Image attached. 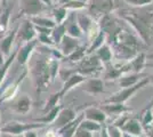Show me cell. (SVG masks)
I'll return each instance as SVG.
<instances>
[{
    "label": "cell",
    "instance_id": "cell-1",
    "mask_svg": "<svg viewBox=\"0 0 153 137\" xmlns=\"http://www.w3.org/2000/svg\"><path fill=\"white\" fill-rule=\"evenodd\" d=\"M113 13L129 25L140 39L146 46L153 44V8L130 7L127 9H117Z\"/></svg>",
    "mask_w": 153,
    "mask_h": 137
},
{
    "label": "cell",
    "instance_id": "cell-2",
    "mask_svg": "<svg viewBox=\"0 0 153 137\" xmlns=\"http://www.w3.org/2000/svg\"><path fill=\"white\" fill-rule=\"evenodd\" d=\"M49 52H44L42 48H39L38 53L34 50L26 64L27 73L31 74L32 81L38 95L47 90L49 84L53 81L49 71Z\"/></svg>",
    "mask_w": 153,
    "mask_h": 137
},
{
    "label": "cell",
    "instance_id": "cell-3",
    "mask_svg": "<svg viewBox=\"0 0 153 137\" xmlns=\"http://www.w3.org/2000/svg\"><path fill=\"white\" fill-rule=\"evenodd\" d=\"M45 124L40 122H21V121H8L1 127V134H7L12 136H23L25 133L30 130H37L45 128Z\"/></svg>",
    "mask_w": 153,
    "mask_h": 137
},
{
    "label": "cell",
    "instance_id": "cell-4",
    "mask_svg": "<svg viewBox=\"0 0 153 137\" xmlns=\"http://www.w3.org/2000/svg\"><path fill=\"white\" fill-rule=\"evenodd\" d=\"M147 84H150V80H149V76L144 77V78L140 80L137 84L130 86V87H126V88H122L120 91L113 94L112 96H110L108 98H106L103 103H125L126 101H128L129 98L134 95L135 93L144 88Z\"/></svg>",
    "mask_w": 153,
    "mask_h": 137
},
{
    "label": "cell",
    "instance_id": "cell-5",
    "mask_svg": "<svg viewBox=\"0 0 153 137\" xmlns=\"http://www.w3.org/2000/svg\"><path fill=\"white\" fill-rule=\"evenodd\" d=\"M47 6L44 5L41 0H19V10L15 19L19 17H26L30 19L33 16L40 15L45 12Z\"/></svg>",
    "mask_w": 153,
    "mask_h": 137
},
{
    "label": "cell",
    "instance_id": "cell-6",
    "mask_svg": "<svg viewBox=\"0 0 153 137\" xmlns=\"http://www.w3.org/2000/svg\"><path fill=\"white\" fill-rule=\"evenodd\" d=\"M103 66L104 65L102 64V62L95 54H89V55H86L79 62V66L76 72L86 77V76H91L96 72H100L103 69Z\"/></svg>",
    "mask_w": 153,
    "mask_h": 137
},
{
    "label": "cell",
    "instance_id": "cell-7",
    "mask_svg": "<svg viewBox=\"0 0 153 137\" xmlns=\"http://www.w3.org/2000/svg\"><path fill=\"white\" fill-rule=\"evenodd\" d=\"M114 5V0H90L89 14L94 19H100L103 15L113 13Z\"/></svg>",
    "mask_w": 153,
    "mask_h": 137
},
{
    "label": "cell",
    "instance_id": "cell-8",
    "mask_svg": "<svg viewBox=\"0 0 153 137\" xmlns=\"http://www.w3.org/2000/svg\"><path fill=\"white\" fill-rule=\"evenodd\" d=\"M36 38H37V31H36L34 24L29 19L23 20V22L17 26L15 41H17L19 45H21V44H24L27 41H31Z\"/></svg>",
    "mask_w": 153,
    "mask_h": 137
},
{
    "label": "cell",
    "instance_id": "cell-9",
    "mask_svg": "<svg viewBox=\"0 0 153 137\" xmlns=\"http://www.w3.org/2000/svg\"><path fill=\"white\" fill-rule=\"evenodd\" d=\"M38 40L36 39L31 40V41H27L24 42L22 45L17 46V54H16V61L19 65L25 66L29 62L30 57L32 56V54L34 53V50L37 49V46H38Z\"/></svg>",
    "mask_w": 153,
    "mask_h": 137
},
{
    "label": "cell",
    "instance_id": "cell-10",
    "mask_svg": "<svg viewBox=\"0 0 153 137\" xmlns=\"http://www.w3.org/2000/svg\"><path fill=\"white\" fill-rule=\"evenodd\" d=\"M27 76V69H24V71L22 72V74L19 76L16 80H14L10 85H8L4 89L1 96H0V104L1 103H5V102H9V101H13L14 98L17 96L19 91V87L22 85V82L24 81L25 77Z\"/></svg>",
    "mask_w": 153,
    "mask_h": 137
},
{
    "label": "cell",
    "instance_id": "cell-11",
    "mask_svg": "<svg viewBox=\"0 0 153 137\" xmlns=\"http://www.w3.org/2000/svg\"><path fill=\"white\" fill-rule=\"evenodd\" d=\"M10 109L19 114H27L32 109V99L29 95H19L13 99Z\"/></svg>",
    "mask_w": 153,
    "mask_h": 137
},
{
    "label": "cell",
    "instance_id": "cell-12",
    "mask_svg": "<svg viewBox=\"0 0 153 137\" xmlns=\"http://www.w3.org/2000/svg\"><path fill=\"white\" fill-rule=\"evenodd\" d=\"M17 26H15L12 31H7L6 34H4V37L0 38V52L5 57H8L13 50V45L15 42L16 32H17Z\"/></svg>",
    "mask_w": 153,
    "mask_h": 137
},
{
    "label": "cell",
    "instance_id": "cell-13",
    "mask_svg": "<svg viewBox=\"0 0 153 137\" xmlns=\"http://www.w3.org/2000/svg\"><path fill=\"white\" fill-rule=\"evenodd\" d=\"M86 80V77L82 76V74H80V73H73V74H71L69 78L66 79V80H64V84H63V87H62V89L61 90H58V94H59V96L63 98L71 89H73L76 86H79L81 85L83 81Z\"/></svg>",
    "mask_w": 153,
    "mask_h": 137
},
{
    "label": "cell",
    "instance_id": "cell-14",
    "mask_svg": "<svg viewBox=\"0 0 153 137\" xmlns=\"http://www.w3.org/2000/svg\"><path fill=\"white\" fill-rule=\"evenodd\" d=\"M57 46L58 49L61 50V53L63 54V56L65 57V56L70 55L72 52H74L76 48L80 46V44H79V39L78 38H73V37H70V36L65 34Z\"/></svg>",
    "mask_w": 153,
    "mask_h": 137
},
{
    "label": "cell",
    "instance_id": "cell-15",
    "mask_svg": "<svg viewBox=\"0 0 153 137\" xmlns=\"http://www.w3.org/2000/svg\"><path fill=\"white\" fill-rule=\"evenodd\" d=\"M83 119H85L83 113L76 116V117L74 118L72 121H70L69 124H66L65 126H63L62 128L57 129L58 135L61 137H73L74 134H76V129H78V127H79V124H80V122L82 121Z\"/></svg>",
    "mask_w": 153,
    "mask_h": 137
},
{
    "label": "cell",
    "instance_id": "cell-16",
    "mask_svg": "<svg viewBox=\"0 0 153 137\" xmlns=\"http://www.w3.org/2000/svg\"><path fill=\"white\" fill-rule=\"evenodd\" d=\"M120 130L122 133H128L130 135L138 137L143 135V127L138 119L136 118H128L126 122L120 127Z\"/></svg>",
    "mask_w": 153,
    "mask_h": 137
},
{
    "label": "cell",
    "instance_id": "cell-17",
    "mask_svg": "<svg viewBox=\"0 0 153 137\" xmlns=\"http://www.w3.org/2000/svg\"><path fill=\"white\" fill-rule=\"evenodd\" d=\"M76 117V114L74 110H72L70 107H66V109L62 107V110L59 111L57 118L55 119V121L53 122V124L55 126L56 129H59V128H62L66 124H69L70 121H72Z\"/></svg>",
    "mask_w": 153,
    "mask_h": 137
},
{
    "label": "cell",
    "instance_id": "cell-18",
    "mask_svg": "<svg viewBox=\"0 0 153 137\" xmlns=\"http://www.w3.org/2000/svg\"><path fill=\"white\" fill-rule=\"evenodd\" d=\"M82 91L88 93L91 95H96V94H101L104 90V82L103 80L97 78L86 79L82 82Z\"/></svg>",
    "mask_w": 153,
    "mask_h": 137
},
{
    "label": "cell",
    "instance_id": "cell-19",
    "mask_svg": "<svg viewBox=\"0 0 153 137\" xmlns=\"http://www.w3.org/2000/svg\"><path fill=\"white\" fill-rule=\"evenodd\" d=\"M83 116H85V119H88V120L95 121L98 124H104L108 118L106 113L103 111L101 107H95V106L87 107L83 111Z\"/></svg>",
    "mask_w": 153,
    "mask_h": 137
},
{
    "label": "cell",
    "instance_id": "cell-20",
    "mask_svg": "<svg viewBox=\"0 0 153 137\" xmlns=\"http://www.w3.org/2000/svg\"><path fill=\"white\" fill-rule=\"evenodd\" d=\"M13 8V4H7L5 8H4V10H2V13L0 14V38L4 34H6L8 29H9V23H10Z\"/></svg>",
    "mask_w": 153,
    "mask_h": 137
},
{
    "label": "cell",
    "instance_id": "cell-21",
    "mask_svg": "<svg viewBox=\"0 0 153 137\" xmlns=\"http://www.w3.org/2000/svg\"><path fill=\"white\" fill-rule=\"evenodd\" d=\"M100 107L106 113V116H120L122 113L129 112L130 109L125 106L123 103H103Z\"/></svg>",
    "mask_w": 153,
    "mask_h": 137
},
{
    "label": "cell",
    "instance_id": "cell-22",
    "mask_svg": "<svg viewBox=\"0 0 153 137\" xmlns=\"http://www.w3.org/2000/svg\"><path fill=\"white\" fill-rule=\"evenodd\" d=\"M146 54L144 52H140L134 59L128 61V63H129L130 69L134 73H140V72H143V69L146 66Z\"/></svg>",
    "mask_w": 153,
    "mask_h": 137
},
{
    "label": "cell",
    "instance_id": "cell-23",
    "mask_svg": "<svg viewBox=\"0 0 153 137\" xmlns=\"http://www.w3.org/2000/svg\"><path fill=\"white\" fill-rule=\"evenodd\" d=\"M62 105H56V106H54L53 109L51 110H48V111L45 112V116H42V117L40 118H36V119H33L36 122H40V124H45L46 126L47 124H51L54 121H55V119L57 118L58 113L59 111L62 110Z\"/></svg>",
    "mask_w": 153,
    "mask_h": 137
},
{
    "label": "cell",
    "instance_id": "cell-24",
    "mask_svg": "<svg viewBox=\"0 0 153 137\" xmlns=\"http://www.w3.org/2000/svg\"><path fill=\"white\" fill-rule=\"evenodd\" d=\"M95 55L100 59V61L102 62L103 65H108L110 63H112V57H113V53L112 49L108 42H105L103 46H101L97 50H96Z\"/></svg>",
    "mask_w": 153,
    "mask_h": 137
},
{
    "label": "cell",
    "instance_id": "cell-25",
    "mask_svg": "<svg viewBox=\"0 0 153 137\" xmlns=\"http://www.w3.org/2000/svg\"><path fill=\"white\" fill-rule=\"evenodd\" d=\"M146 77V74H144L143 72L140 73H131V74H123L119 78V85L122 88H126V87H130V86L137 84L140 80Z\"/></svg>",
    "mask_w": 153,
    "mask_h": 137
},
{
    "label": "cell",
    "instance_id": "cell-26",
    "mask_svg": "<svg viewBox=\"0 0 153 137\" xmlns=\"http://www.w3.org/2000/svg\"><path fill=\"white\" fill-rule=\"evenodd\" d=\"M90 40H91L90 41V46L87 48V55L94 54V52H96L101 46H103L106 42V34H105L104 31H102L100 29V31L96 33Z\"/></svg>",
    "mask_w": 153,
    "mask_h": 137
},
{
    "label": "cell",
    "instance_id": "cell-27",
    "mask_svg": "<svg viewBox=\"0 0 153 137\" xmlns=\"http://www.w3.org/2000/svg\"><path fill=\"white\" fill-rule=\"evenodd\" d=\"M16 54H17V47H16V49H14L13 52L10 53V55H9L8 57H6L4 64L0 67V86L2 85L4 80H5L7 77V73L9 71V69L13 65V62L15 61V59H16Z\"/></svg>",
    "mask_w": 153,
    "mask_h": 137
},
{
    "label": "cell",
    "instance_id": "cell-28",
    "mask_svg": "<svg viewBox=\"0 0 153 137\" xmlns=\"http://www.w3.org/2000/svg\"><path fill=\"white\" fill-rule=\"evenodd\" d=\"M86 55H87V48L85 46H79L74 52H72L70 55L65 56L64 59L66 62H70V63H76V62H80Z\"/></svg>",
    "mask_w": 153,
    "mask_h": 137
},
{
    "label": "cell",
    "instance_id": "cell-29",
    "mask_svg": "<svg viewBox=\"0 0 153 137\" xmlns=\"http://www.w3.org/2000/svg\"><path fill=\"white\" fill-rule=\"evenodd\" d=\"M29 20L31 21L36 26H44V27L53 29L54 26L56 25L55 21L53 20V19H49V17H47V16H41V15H37V16L30 17Z\"/></svg>",
    "mask_w": 153,
    "mask_h": 137
},
{
    "label": "cell",
    "instance_id": "cell-30",
    "mask_svg": "<svg viewBox=\"0 0 153 137\" xmlns=\"http://www.w3.org/2000/svg\"><path fill=\"white\" fill-rule=\"evenodd\" d=\"M51 14H53V20L55 21V23L56 24H61L69 16V10L66 8H64L63 6H56L53 7Z\"/></svg>",
    "mask_w": 153,
    "mask_h": 137
},
{
    "label": "cell",
    "instance_id": "cell-31",
    "mask_svg": "<svg viewBox=\"0 0 153 137\" xmlns=\"http://www.w3.org/2000/svg\"><path fill=\"white\" fill-rule=\"evenodd\" d=\"M65 34H66V26H65V23L63 22L61 24H56V25L53 27L51 36L53 41L55 42V45L57 46Z\"/></svg>",
    "mask_w": 153,
    "mask_h": 137
},
{
    "label": "cell",
    "instance_id": "cell-32",
    "mask_svg": "<svg viewBox=\"0 0 153 137\" xmlns=\"http://www.w3.org/2000/svg\"><path fill=\"white\" fill-rule=\"evenodd\" d=\"M78 128H81V129H85V130H88V131H90V133H95V131L101 130L102 124H98V122L91 121V120H88V119H83L82 121L80 122V124H79Z\"/></svg>",
    "mask_w": 153,
    "mask_h": 137
},
{
    "label": "cell",
    "instance_id": "cell-33",
    "mask_svg": "<svg viewBox=\"0 0 153 137\" xmlns=\"http://www.w3.org/2000/svg\"><path fill=\"white\" fill-rule=\"evenodd\" d=\"M63 7L68 10H82L85 8H87V2L79 1V0H70L66 4H64Z\"/></svg>",
    "mask_w": 153,
    "mask_h": 137
},
{
    "label": "cell",
    "instance_id": "cell-34",
    "mask_svg": "<svg viewBox=\"0 0 153 137\" xmlns=\"http://www.w3.org/2000/svg\"><path fill=\"white\" fill-rule=\"evenodd\" d=\"M37 40L39 44H42L44 46H48V47H54L55 42L51 39V34H42V33H38L37 34Z\"/></svg>",
    "mask_w": 153,
    "mask_h": 137
},
{
    "label": "cell",
    "instance_id": "cell-35",
    "mask_svg": "<svg viewBox=\"0 0 153 137\" xmlns=\"http://www.w3.org/2000/svg\"><path fill=\"white\" fill-rule=\"evenodd\" d=\"M127 5L134 8H140V7H145L152 4V0H122Z\"/></svg>",
    "mask_w": 153,
    "mask_h": 137
},
{
    "label": "cell",
    "instance_id": "cell-36",
    "mask_svg": "<svg viewBox=\"0 0 153 137\" xmlns=\"http://www.w3.org/2000/svg\"><path fill=\"white\" fill-rule=\"evenodd\" d=\"M108 129V137H121V130L119 128H117L115 126L111 124V126H106Z\"/></svg>",
    "mask_w": 153,
    "mask_h": 137
},
{
    "label": "cell",
    "instance_id": "cell-37",
    "mask_svg": "<svg viewBox=\"0 0 153 137\" xmlns=\"http://www.w3.org/2000/svg\"><path fill=\"white\" fill-rule=\"evenodd\" d=\"M73 137H93V133H90L88 130H85L81 128H78Z\"/></svg>",
    "mask_w": 153,
    "mask_h": 137
},
{
    "label": "cell",
    "instance_id": "cell-38",
    "mask_svg": "<svg viewBox=\"0 0 153 137\" xmlns=\"http://www.w3.org/2000/svg\"><path fill=\"white\" fill-rule=\"evenodd\" d=\"M100 135H101V137H108V129H106V126H105V124H102V128H101V130H100Z\"/></svg>",
    "mask_w": 153,
    "mask_h": 137
},
{
    "label": "cell",
    "instance_id": "cell-39",
    "mask_svg": "<svg viewBox=\"0 0 153 137\" xmlns=\"http://www.w3.org/2000/svg\"><path fill=\"white\" fill-rule=\"evenodd\" d=\"M44 2V5L47 7H53V0H41Z\"/></svg>",
    "mask_w": 153,
    "mask_h": 137
},
{
    "label": "cell",
    "instance_id": "cell-40",
    "mask_svg": "<svg viewBox=\"0 0 153 137\" xmlns=\"http://www.w3.org/2000/svg\"><path fill=\"white\" fill-rule=\"evenodd\" d=\"M5 59H6V57L1 54V52H0V67H1V65L4 64V62H5Z\"/></svg>",
    "mask_w": 153,
    "mask_h": 137
},
{
    "label": "cell",
    "instance_id": "cell-41",
    "mask_svg": "<svg viewBox=\"0 0 153 137\" xmlns=\"http://www.w3.org/2000/svg\"><path fill=\"white\" fill-rule=\"evenodd\" d=\"M121 137H136V136L130 135V134H128V133H122L121 131Z\"/></svg>",
    "mask_w": 153,
    "mask_h": 137
},
{
    "label": "cell",
    "instance_id": "cell-42",
    "mask_svg": "<svg viewBox=\"0 0 153 137\" xmlns=\"http://www.w3.org/2000/svg\"><path fill=\"white\" fill-rule=\"evenodd\" d=\"M68 1H70V0H58V6H63L64 4H66Z\"/></svg>",
    "mask_w": 153,
    "mask_h": 137
},
{
    "label": "cell",
    "instance_id": "cell-43",
    "mask_svg": "<svg viewBox=\"0 0 153 137\" xmlns=\"http://www.w3.org/2000/svg\"><path fill=\"white\" fill-rule=\"evenodd\" d=\"M8 1H9V0H1V5L5 7L7 5V4H8Z\"/></svg>",
    "mask_w": 153,
    "mask_h": 137
},
{
    "label": "cell",
    "instance_id": "cell-44",
    "mask_svg": "<svg viewBox=\"0 0 153 137\" xmlns=\"http://www.w3.org/2000/svg\"><path fill=\"white\" fill-rule=\"evenodd\" d=\"M146 59H153V53H151V54L146 55Z\"/></svg>",
    "mask_w": 153,
    "mask_h": 137
},
{
    "label": "cell",
    "instance_id": "cell-45",
    "mask_svg": "<svg viewBox=\"0 0 153 137\" xmlns=\"http://www.w3.org/2000/svg\"><path fill=\"white\" fill-rule=\"evenodd\" d=\"M149 80H150V84H152L153 85V74L149 76Z\"/></svg>",
    "mask_w": 153,
    "mask_h": 137
},
{
    "label": "cell",
    "instance_id": "cell-46",
    "mask_svg": "<svg viewBox=\"0 0 153 137\" xmlns=\"http://www.w3.org/2000/svg\"><path fill=\"white\" fill-rule=\"evenodd\" d=\"M146 66H150V67H153V63H146Z\"/></svg>",
    "mask_w": 153,
    "mask_h": 137
},
{
    "label": "cell",
    "instance_id": "cell-47",
    "mask_svg": "<svg viewBox=\"0 0 153 137\" xmlns=\"http://www.w3.org/2000/svg\"><path fill=\"white\" fill-rule=\"evenodd\" d=\"M79 1H83V2H87V4H88V1H89V0H79Z\"/></svg>",
    "mask_w": 153,
    "mask_h": 137
},
{
    "label": "cell",
    "instance_id": "cell-48",
    "mask_svg": "<svg viewBox=\"0 0 153 137\" xmlns=\"http://www.w3.org/2000/svg\"><path fill=\"white\" fill-rule=\"evenodd\" d=\"M0 136H1V128H0Z\"/></svg>",
    "mask_w": 153,
    "mask_h": 137
},
{
    "label": "cell",
    "instance_id": "cell-49",
    "mask_svg": "<svg viewBox=\"0 0 153 137\" xmlns=\"http://www.w3.org/2000/svg\"><path fill=\"white\" fill-rule=\"evenodd\" d=\"M138 137H144V135H140V136H138Z\"/></svg>",
    "mask_w": 153,
    "mask_h": 137
},
{
    "label": "cell",
    "instance_id": "cell-50",
    "mask_svg": "<svg viewBox=\"0 0 153 137\" xmlns=\"http://www.w3.org/2000/svg\"><path fill=\"white\" fill-rule=\"evenodd\" d=\"M0 5H1V0H0Z\"/></svg>",
    "mask_w": 153,
    "mask_h": 137
},
{
    "label": "cell",
    "instance_id": "cell-51",
    "mask_svg": "<svg viewBox=\"0 0 153 137\" xmlns=\"http://www.w3.org/2000/svg\"><path fill=\"white\" fill-rule=\"evenodd\" d=\"M151 5H153V0H152V4H151Z\"/></svg>",
    "mask_w": 153,
    "mask_h": 137
}]
</instances>
